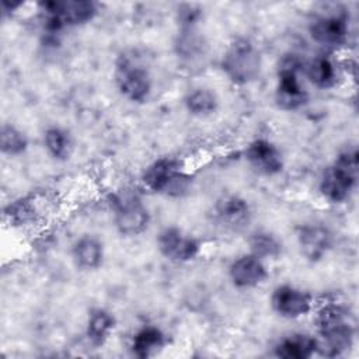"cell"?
<instances>
[{
  "instance_id": "ba28073f",
  "label": "cell",
  "mask_w": 359,
  "mask_h": 359,
  "mask_svg": "<svg viewBox=\"0 0 359 359\" xmlns=\"http://www.w3.org/2000/svg\"><path fill=\"white\" fill-rule=\"evenodd\" d=\"M109 205L114 215V224L122 236H139L149 227L150 213L136 192L121 191L112 194Z\"/></svg>"
},
{
  "instance_id": "2e32d148",
  "label": "cell",
  "mask_w": 359,
  "mask_h": 359,
  "mask_svg": "<svg viewBox=\"0 0 359 359\" xmlns=\"http://www.w3.org/2000/svg\"><path fill=\"white\" fill-rule=\"evenodd\" d=\"M72 257L74 265L83 271L98 269L104 261V244L95 236L84 234L74 241Z\"/></svg>"
},
{
  "instance_id": "603a6c76",
  "label": "cell",
  "mask_w": 359,
  "mask_h": 359,
  "mask_svg": "<svg viewBox=\"0 0 359 359\" xmlns=\"http://www.w3.org/2000/svg\"><path fill=\"white\" fill-rule=\"evenodd\" d=\"M250 252L255 257L265 259H276L282 254V243L280 240L265 230L254 231L248 240Z\"/></svg>"
},
{
  "instance_id": "44dd1931",
  "label": "cell",
  "mask_w": 359,
  "mask_h": 359,
  "mask_svg": "<svg viewBox=\"0 0 359 359\" xmlns=\"http://www.w3.org/2000/svg\"><path fill=\"white\" fill-rule=\"evenodd\" d=\"M43 146L49 156L57 161L69 160L74 149L70 133L59 126H50L43 132Z\"/></svg>"
},
{
  "instance_id": "cb8c5ba5",
  "label": "cell",
  "mask_w": 359,
  "mask_h": 359,
  "mask_svg": "<svg viewBox=\"0 0 359 359\" xmlns=\"http://www.w3.org/2000/svg\"><path fill=\"white\" fill-rule=\"evenodd\" d=\"M0 149L1 153L6 156H20L28 149V139L25 133L14 125L4 123L0 132Z\"/></svg>"
},
{
  "instance_id": "8992f818",
  "label": "cell",
  "mask_w": 359,
  "mask_h": 359,
  "mask_svg": "<svg viewBox=\"0 0 359 359\" xmlns=\"http://www.w3.org/2000/svg\"><path fill=\"white\" fill-rule=\"evenodd\" d=\"M304 62L294 53L285 55L278 67L275 102L283 111H296L309 102V93L300 81Z\"/></svg>"
},
{
  "instance_id": "4fadbf2b",
  "label": "cell",
  "mask_w": 359,
  "mask_h": 359,
  "mask_svg": "<svg viewBox=\"0 0 359 359\" xmlns=\"http://www.w3.org/2000/svg\"><path fill=\"white\" fill-rule=\"evenodd\" d=\"M231 283L238 289H250L259 286L268 278L265 262L254 254H243L237 257L229 266Z\"/></svg>"
},
{
  "instance_id": "e0dca14e",
  "label": "cell",
  "mask_w": 359,
  "mask_h": 359,
  "mask_svg": "<svg viewBox=\"0 0 359 359\" xmlns=\"http://www.w3.org/2000/svg\"><path fill=\"white\" fill-rule=\"evenodd\" d=\"M273 351L280 359H309L317 353V339L309 334H292L282 338Z\"/></svg>"
},
{
  "instance_id": "7402d4cb",
  "label": "cell",
  "mask_w": 359,
  "mask_h": 359,
  "mask_svg": "<svg viewBox=\"0 0 359 359\" xmlns=\"http://www.w3.org/2000/svg\"><path fill=\"white\" fill-rule=\"evenodd\" d=\"M184 104L191 115L208 116L217 109L219 98L210 88L198 87L185 95Z\"/></svg>"
},
{
  "instance_id": "9c48e42d",
  "label": "cell",
  "mask_w": 359,
  "mask_h": 359,
  "mask_svg": "<svg viewBox=\"0 0 359 359\" xmlns=\"http://www.w3.org/2000/svg\"><path fill=\"white\" fill-rule=\"evenodd\" d=\"M309 31L314 42L324 48L335 49L348 41V17L342 11L320 14L310 21Z\"/></svg>"
},
{
  "instance_id": "5b68a950",
  "label": "cell",
  "mask_w": 359,
  "mask_h": 359,
  "mask_svg": "<svg viewBox=\"0 0 359 359\" xmlns=\"http://www.w3.org/2000/svg\"><path fill=\"white\" fill-rule=\"evenodd\" d=\"M261 53L248 38H234L222 57V70L234 84L254 81L261 72Z\"/></svg>"
},
{
  "instance_id": "277c9868",
  "label": "cell",
  "mask_w": 359,
  "mask_h": 359,
  "mask_svg": "<svg viewBox=\"0 0 359 359\" xmlns=\"http://www.w3.org/2000/svg\"><path fill=\"white\" fill-rule=\"evenodd\" d=\"M42 22L49 34L60 32L65 28L84 25L98 14V6L90 0H60L39 4Z\"/></svg>"
},
{
  "instance_id": "30bf717a",
  "label": "cell",
  "mask_w": 359,
  "mask_h": 359,
  "mask_svg": "<svg viewBox=\"0 0 359 359\" xmlns=\"http://www.w3.org/2000/svg\"><path fill=\"white\" fill-rule=\"evenodd\" d=\"M160 254L172 262H189L201 251V243L178 227H165L157 237Z\"/></svg>"
},
{
  "instance_id": "9a60e30c",
  "label": "cell",
  "mask_w": 359,
  "mask_h": 359,
  "mask_svg": "<svg viewBox=\"0 0 359 359\" xmlns=\"http://www.w3.org/2000/svg\"><path fill=\"white\" fill-rule=\"evenodd\" d=\"M217 220L234 230L243 229L251 219V208L245 199L237 195H223L215 205Z\"/></svg>"
},
{
  "instance_id": "d4e9b609",
  "label": "cell",
  "mask_w": 359,
  "mask_h": 359,
  "mask_svg": "<svg viewBox=\"0 0 359 359\" xmlns=\"http://www.w3.org/2000/svg\"><path fill=\"white\" fill-rule=\"evenodd\" d=\"M175 48L181 57L187 60H194L205 55L206 43L203 42V38L198 35V32L192 27V28H182V32L180 34L178 41L175 43Z\"/></svg>"
},
{
  "instance_id": "3957f363",
  "label": "cell",
  "mask_w": 359,
  "mask_h": 359,
  "mask_svg": "<svg viewBox=\"0 0 359 359\" xmlns=\"http://www.w3.org/2000/svg\"><path fill=\"white\" fill-rule=\"evenodd\" d=\"M144 187L156 194L180 198L191 191L192 178L182 170V164L171 157L153 161L142 175Z\"/></svg>"
},
{
  "instance_id": "5bb4252c",
  "label": "cell",
  "mask_w": 359,
  "mask_h": 359,
  "mask_svg": "<svg viewBox=\"0 0 359 359\" xmlns=\"http://www.w3.org/2000/svg\"><path fill=\"white\" fill-rule=\"evenodd\" d=\"M297 244L302 255L307 261L317 262L330 251L332 245V234L323 224H303L297 231Z\"/></svg>"
},
{
  "instance_id": "52a82bcc",
  "label": "cell",
  "mask_w": 359,
  "mask_h": 359,
  "mask_svg": "<svg viewBox=\"0 0 359 359\" xmlns=\"http://www.w3.org/2000/svg\"><path fill=\"white\" fill-rule=\"evenodd\" d=\"M114 79L118 91L130 102H146L151 94L153 80L144 65L130 55H121L115 63Z\"/></svg>"
},
{
  "instance_id": "484cf974",
  "label": "cell",
  "mask_w": 359,
  "mask_h": 359,
  "mask_svg": "<svg viewBox=\"0 0 359 359\" xmlns=\"http://www.w3.org/2000/svg\"><path fill=\"white\" fill-rule=\"evenodd\" d=\"M21 6V3H10V1H3L1 3V10H3V15H6V14H11V13H14L18 7Z\"/></svg>"
},
{
  "instance_id": "8fae6325",
  "label": "cell",
  "mask_w": 359,
  "mask_h": 359,
  "mask_svg": "<svg viewBox=\"0 0 359 359\" xmlns=\"http://www.w3.org/2000/svg\"><path fill=\"white\" fill-rule=\"evenodd\" d=\"M271 306L278 316L294 320L310 313L313 300L307 292L296 286L279 285L272 290Z\"/></svg>"
},
{
  "instance_id": "6da1fadb",
  "label": "cell",
  "mask_w": 359,
  "mask_h": 359,
  "mask_svg": "<svg viewBox=\"0 0 359 359\" xmlns=\"http://www.w3.org/2000/svg\"><path fill=\"white\" fill-rule=\"evenodd\" d=\"M318 337L317 353L327 358H337L352 348L355 328L348 309L337 302L324 303L316 313Z\"/></svg>"
},
{
  "instance_id": "d6986e66",
  "label": "cell",
  "mask_w": 359,
  "mask_h": 359,
  "mask_svg": "<svg viewBox=\"0 0 359 359\" xmlns=\"http://www.w3.org/2000/svg\"><path fill=\"white\" fill-rule=\"evenodd\" d=\"M165 345L164 332L154 325H144L137 330L130 341L132 353L140 359L157 355Z\"/></svg>"
},
{
  "instance_id": "ac0fdd59",
  "label": "cell",
  "mask_w": 359,
  "mask_h": 359,
  "mask_svg": "<svg viewBox=\"0 0 359 359\" xmlns=\"http://www.w3.org/2000/svg\"><path fill=\"white\" fill-rule=\"evenodd\" d=\"M303 73L314 87L323 90L334 87L338 80V69L327 55H317L304 63Z\"/></svg>"
},
{
  "instance_id": "7a4b0ae2",
  "label": "cell",
  "mask_w": 359,
  "mask_h": 359,
  "mask_svg": "<svg viewBox=\"0 0 359 359\" xmlns=\"http://www.w3.org/2000/svg\"><path fill=\"white\" fill-rule=\"evenodd\" d=\"M358 150L345 149L320 180V194L331 203L345 202L358 184Z\"/></svg>"
},
{
  "instance_id": "7c38bea8",
  "label": "cell",
  "mask_w": 359,
  "mask_h": 359,
  "mask_svg": "<svg viewBox=\"0 0 359 359\" xmlns=\"http://www.w3.org/2000/svg\"><path fill=\"white\" fill-rule=\"evenodd\" d=\"M244 154L250 167L258 174L276 175L283 170V156L268 139L252 140Z\"/></svg>"
},
{
  "instance_id": "ffe728a7",
  "label": "cell",
  "mask_w": 359,
  "mask_h": 359,
  "mask_svg": "<svg viewBox=\"0 0 359 359\" xmlns=\"http://www.w3.org/2000/svg\"><path fill=\"white\" fill-rule=\"evenodd\" d=\"M115 317L105 309H94L90 311L86 325V335L91 345L102 346L115 328Z\"/></svg>"
}]
</instances>
